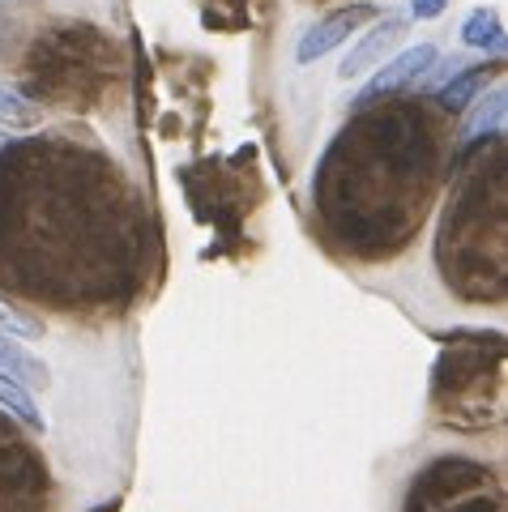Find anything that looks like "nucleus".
Segmentation results:
<instances>
[{"instance_id": "1", "label": "nucleus", "mask_w": 508, "mask_h": 512, "mask_svg": "<svg viewBox=\"0 0 508 512\" xmlns=\"http://www.w3.org/2000/svg\"><path fill=\"white\" fill-rule=\"evenodd\" d=\"M500 393L504 380L500 372L487 376V355L483 350H453L436 363L432 380V402L444 423L453 427H483L500 419Z\"/></svg>"}, {"instance_id": "2", "label": "nucleus", "mask_w": 508, "mask_h": 512, "mask_svg": "<svg viewBox=\"0 0 508 512\" xmlns=\"http://www.w3.org/2000/svg\"><path fill=\"white\" fill-rule=\"evenodd\" d=\"M406 512H496L491 470L462 457H444L415 478Z\"/></svg>"}, {"instance_id": "3", "label": "nucleus", "mask_w": 508, "mask_h": 512, "mask_svg": "<svg viewBox=\"0 0 508 512\" xmlns=\"http://www.w3.org/2000/svg\"><path fill=\"white\" fill-rule=\"evenodd\" d=\"M440 60V52L432 43H415V47H398L380 69H372L368 73V82L359 86V94L351 99V107L355 111H363V107H372V103H380V99H393V94H402L406 86H415L419 77H427L432 73V64Z\"/></svg>"}, {"instance_id": "4", "label": "nucleus", "mask_w": 508, "mask_h": 512, "mask_svg": "<svg viewBox=\"0 0 508 512\" xmlns=\"http://www.w3.org/2000/svg\"><path fill=\"white\" fill-rule=\"evenodd\" d=\"M406 22H410V18H406L402 9H385V13H380V18L355 39V47L346 52V60L338 64V77H342V82H359V77H368L372 69H380V64H385V60L402 47Z\"/></svg>"}, {"instance_id": "5", "label": "nucleus", "mask_w": 508, "mask_h": 512, "mask_svg": "<svg viewBox=\"0 0 508 512\" xmlns=\"http://www.w3.org/2000/svg\"><path fill=\"white\" fill-rule=\"evenodd\" d=\"M376 18H380V9H376V5H342V9L325 13L321 22H312L304 35H299V43H295V60H299V64L325 60L329 52H338L346 39L359 35V30L368 26V22H376Z\"/></svg>"}, {"instance_id": "6", "label": "nucleus", "mask_w": 508, "mask_h": 512, "mask_svg": "<svg viewBox=\"0 0 508 512\" xmlns=\"http://www.w3.org/2000/svg\"><path fill=\"white\" fill-rule=\"evenodd\" d=\"M504 120H508V94H504V86H496L487 99H474L470 103V116L462 124V146H457V154L466 158L470 150H479L483 141L500 137L504 133Z\"/></svg>"}, {"instance_id": "7", "label": "nucleus", "mask_w": 508, "mask_h": 512, "mask_svg": "<svg viewBox=\"0 0 508 512\" xmlns=\"http://www.w3.org/2000/svg\"><path fill=\"white\" fill-rule=\"evenodd\" d=\"M0 372L9 380H18L22 389H47L52 384V372H47V363L35 355V350H26L22 338H13V333L0 329Z\"/></svg>"}, {"instance_id": "8", "label": "nucleus", "mask_w": 508, "mask_h": 512, "mask_svg": "<svg viewBox=\"0 0 508 512\" xmlns=\"http://www.w3.org/2000/svg\"><path fill=\"white\" fill-rule=\"evenodd\" d=\"M462 43L474 47V52H491V56H500L504 52V22H500V13L496 9H470L466 13V22H462Z\"/></svg>"}, {"instance_id": "9", "label": "nucleus", "mask_w": 508, "mask_h": 512, "mask_svg": "<svg viewBox=\"0 0 508 512\" xmlns=\"http://www.w3.org/2000/svg\"><path fill=\"white\" fill-rule=\"evenodd\" d=\"M487 64H466L462 73H453L449 82H444L440 90H436V103L444 107V111H466L474 99H479V90L487 86Z\"/></svg>"}, {"instance_id": "10", "label": "nucleus", "mask_w": 508, "mask_h": 512, "mask_svg": "<svg viewBox=\"0 0 508 512\" xmlns=\"http://www.w3.org/2000/svg\"><path fill=\"white\" fill-rule=\"evenodd\" d=\"M0 410H5L9 419H18L22 427H30V431H43V414L35 406V397H30L18 380H9L5 372H0Z\"/></svg>"}, {"instance_id": "11", "label": "nucleus", "mask_w": 508, "mask_h": 512, "mask_svg": "<svg viewBox=\"0 0 508 512\" xmlns=\"http://www.w3.org/2000/svg\"><path fill=\"white\" fill-rule=\"evenodd\" d=\"M30 124H35V107L18 90L0 86V128H30Z\"/></svg>"}, {"instance_id": "12", "label": "nucleus", "mask_w": 508, "mask_h": 512, "mask_svg": "<svg viewBox=\"0 0 508 512\" xmlns=\"http://www.w3.org/2000/svg\"><path fill=\"white\" fill-rule=\"evenodd\" d=\"M0 329L13 333V338H30V333H35V325H30V320H22L13 308H5V299H0Z\"/></svg>"}, {"instance_id": "13", "label": "nucleus", "mask_w": 508, "mask_h": 512, "mask_svg": "<svg viewBox=\"0 0 508 512\" xmlns=\"http://www.w3.org/2000/svg\"><path fill=\"white\" fill-rule=\"evenodd\" d=\"M449 9V0H410V18L415 22H436Z\"/></svg>"}, {"instance_id": "14", "label": "nucleus", "mask_w": 508, "mask_h": 512, "mask_svg": "<svg viewBox=\"0 0 508 512\" xmlns=\"http://www.w3.org/2000/svg\"><path fill=\"white\" fill-rule=\"evenodd\" d=\"M13 141H18V137H9V133H0V150H9V146H13Z\"/></svg>"}, {"instance_id": "15", "label": "nucleus", "mask_w": 508, "mask_h": 512, "mask_svg": "<svg viewBox=\"0 0 508 512\" xmlns=\"http://www.w3.org/2000/svg\"><path fill=\"white\" fill-rule=\"evenodd\" d=\"M0 5H9V0H0Z\"/></svg>"}]
</instances>
